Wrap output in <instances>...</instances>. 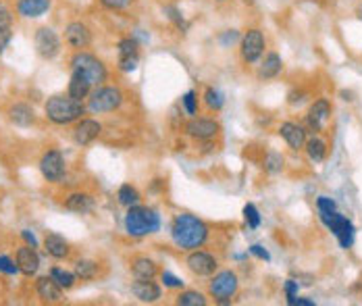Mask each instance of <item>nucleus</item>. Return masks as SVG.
I'll use <instances>...</instances> for the list:
<instances>
[{
  "label": "nucleus",
  "instance_id": "13",
  "mask_svg": "<svg viewBox=\"0 0 362 306\" xmlns=\"http://www.w3.org/2000/svg\"><path fill=\"white\" fill-rule=\"evenodd\" d=\"M38 167H40V173H42V177H44L46 181H50V183L61 181V179H63V175H65V171H67L65 157H63V152H61V150H56V148L46 150L44 154H42V159H40V163H38Z\"/></svg>",
  "mask_w": 362,
  "mask_h": 306
},
{
  "label": "nucleus",
  "instance_id": "11",
  "mask_svg": "<svg viewBox=\"0 0 362 306\" xmlns=\"http://www.w3.org/2000/svg\"><path fill=\"white\" fill-rule=\"evenodd\" d=\"M63 40L65 44L75 52V50H88L94 42V32L92 27L82 21V19H75V21H69L65 25V34H63Z\"/></svg>",
  "mask_w": 362,
  "mask_h": 306
},
{
  "label": "nucleus",
  "instance_id": "4",
  "mask_svg": "<svg viewBox=\"0 0 362 306\" xmlns=\"http://www.w3.org/2000/svg\"><path fill=\"white\" fill-rule=\"evenodd\" d=\"M69 67H71V71L82 73L94 87L102 86L104 82H108L106 63L90 50H75L71 54V59H69Z\"/></svg>",
  "mask_w": 362,
  "mask_h": 306
},
{
  "label": "nucleus",
  "instance_id": "31",
  "mask_svg": "<svg viewBox=\"0 0 362 306\" xmlns=\"http://www.w3.org/2000/svg\"><path fill=\"white\" fill-rule=\"evenodd\" d=\"M163 13H165V17L180 30L181 34H187V30H189V21L183 17V13H181L180 6H175V4H167V6H163Z\"/></svg>",
  "mask_w": 362,
  "mask_h": 306
},
{
  "label": "nucleus",
  "instance_id": "18",
  "mask_svg": "<svg viewBox=\"0 0 362 306\" xmlns=\"http://www.w3.org/2000/svg\"><path fill=\"white\" fill-rule=\"evenodd\" d=\"M36 294L46 305H58L65 300V290L50 275H44L36 281Z\"/></svg>",
  "mask_w": 362,
  "mask_h": 306
},
{
  "label": "nucleus",
  "instance_id": "9",
  "mask_svg": "<svg viewBox=\"0 0 362 306\" xmlns=\"http://www.w3.org/2000/svg\"><path fill=\"white\" fill-rule=\"evenodd\" d=\"M34 48H36V54L44 61H54L61 50H63V38L56 34L54 27H48L42 25L36 30L34 34Z\"/></svg>",
  "mask_w": 362,
  "mask_h": 306
},
{
  "label": "nucleus",
  "instance_id": "45",
  "mask_svg": "<svg viewBox=\"0 0 362 306\" xmlns=\"http://www.w3.org/2000/svg\"><path fill=\"white\" fill-rule=\"evenodd\" d=\"M306 100V92L304 90H292L289 94H287V104H292V106H298V104H302Z\"/></svg>",
  "mask_w": 362,
  "mask_h": 306
},
{
  "label": "nucleus",
  "instance_id": "46",
  "mask_svg": "<svg viewBox=\"0 0 362 306\" xmlns=\"http://www.w3.org/2000/svg\"><path fill=\"white\" fill-rule=\"evenodd\" d=\"M283 290H285V302H289L292 298H296L298 296V290H300V286H298V281H294V279H287L285 281V286H283Z\"/></svg>",
  "mask_w": 362,
  "mask_h": 306
},
{
  "label": "nucleus",
  "instance_id": "5",
  "mask_svg": "<svg viewBox=\"0 0 362 306\" xmlns=\"http://www.w3.org/2000/svg\"><path fill=\"white\" fill-rule=\"evenodd\" d=\"M123 102H125L123 87L115 86V84H102V86L92 87L86 109L94 115H104V113L119 111Z\"/></svg>",
  "mask_w": 362,
  "mask_h": 306
},
{
  "label": "nucleus",
  "instance_id": "1",
  "mask_svg": "<svg viewBox=\"0 0 362 306\" xmlns=\"http://www.w3.org/2000/svg\"><path fill=\"white\" fill-rule=\"evenodd\" d=\"M208 238H211V227L196 215L180 213L171 221V240L183 252L202 248L208 242Z\"/></svg>",
  "mask_w": 362,
  "mask_h": 306
},
{
  "label": "nucleus",
  "instance_id": "2",
  "mask_svg": "<svg viewBox=\"0 0 362 306\" xmlns=\"http://www.w3.org/2000/svg\"><path fill=\"white\" fill-rule=\"evenodd\" d=\"M86 104L71 98L69 94H54L46 100L44 115L54 126H71L77 123L86 115Z\"/></svg>",
  "mask_w": 362,
  "mask_h": 306
},
{
  "label": "nucleus",
  "instance_id": "10",
  "mask_svg": "<svg viewBox=\"0 0 362 306\" xmlns=\"http://www.w3.org/2000/svg\"><path fill=\"white\" fill-rule=\"evenodd\" d=\"M183 133L196 142H213L221 133V123L211 117H189L183 126Z\"/></svg>",
  "mask_w": 362,
  "mask_h": 306
},
{
  "label": "nucleus",
  "instance_id": "17",
  "mask_svg": "<svg viewBox=\"0 0 362 306\" xmlns=\"http://www.w3.org/2000/svg\"><path fill=\"white\" fill-rule=\"evenodd\" d=\"M279 135L285 140V144L292 148V150H304V144H306V128L302 123H294V121H283L279 126Z\"/></svg>",
  "mask_w": 362,
  "mask_h": 306
},
{
  "label": "nucleus",
  "instance_id": "21",
  "mask_svg": "<svg viewBox=\"0 0 362 306\" xmlns=\"http://www.w3.org/2000/svg\"><path fill=\"white\" fill-rule=\"evenodd\" d=\"M6 117L17 128H32L36 123V111L27 102H13L6 111Z\"/></svg>",
  "mask_w": 362,
  "mask_h": 306
},
{
  "label": "nucleus",
  "instance_id": "47",
  "mask_svg": "<svg viewBox=\"0 0 362 306\" xmlns=\"http://www.w3.org/2000/svg\"><path fill=\"white\" fill-rule=\"evenodd\" d=\"M11 42H13V27L0 30V56L4 54V50L8 48V44Z\"/></svg>",
  "mask_w": 362,
  "mask_h": 306
},
{
  "label": "nucleus",
  "instance_id": "26",
  "mask_svg": "<svg viewBox=\"0 0 362 306\" xmlns=\"http://www.w3.org/2000/svg\"><path fill=\"white\" fill-rule=\"evenodd\" d=\"M92 87L94 86H92L90 82H88L82 73L71 71V80H69V86H67V94H69L71 98H75V100H80V102L88 100Z\"/></svg>",
  "mask_w": 362,
  "mask_h": 306
},
{
  "label": "nucleus",
  "instance_id": "39",
  "mask_svg": "<svg viewBox=\"0 0 362 306\" xmlns=\"http://www.w3.org/2000/svg\"><path fill=\"white\" fill-rule=\"evenodd\" d=\"M161 283L169 290H183V281L171 271H161Z\"/></svg>",
  "mask_w": 362,
  "mask_h": 306
},
{
  "label": "nucleus",
  "instance_id": "22",
  "mask_svg": "<svg viewBox=\"0 0 362 306\" xmlns=\"http://www.w3.org/2000/svg\"><path fill=\"white\" fill-rule=\"evenodd\" d=\"M52 8V0H15V13L21 19H40Z\"/></svg>",
  "mask_w": 362,
  "mask_h": 306
},
{
  "label": "nucleus",
  "instance_id": "38",
  "mask_svg": "<svg viewBox=\"0 0 362 306\" xmlns=\"http://www.w3.org/2000/svg\"><path fill=\"white\" fill-rule=\"evenodd\" d=\"M139 67V56H117V69L121 73H134Z\"/></svg>",
  "mask_w": 362,
  "mask_h": 306
},
{
  "label": "nucleus",
  "instance_id": "25",
  "mask_svg": "<svg viewBox=\"0 0 362 306\" xmlns=\"http://www.w3.org/2000/svg\"><path fill=\"white\" fill-rule=\"evenodd\" d=\"M65 209L67 211H71V213H82V215H86V213H90L92 209H94V196L88 194V192H73V194H69L67 198H65Z\"/></svg>",
  "mask_w": 362,
  "mask_h": 306
},
{
  "label": "nucleus",
  "instance_id": "3",
  "mask_svg": "<svg viewBox=\"0 0 362 306\" xmlns=\"http://www.w3.org/2000/svg\"><path fill=\"white\" fill-rule=\"evenodd\" d=\"M123 225H125V233L130 238H148L161 229V215L152 207L136 204V207L127 209Z\"/></svg>",
  "mask_w": 362,
  "mask_h": 306
},
{
  "label": "nucleus",
  "instance_id": "41",
  "mask_svg": "<svg viewBox=\"0 0 362 306\" xmlns=\"http://www.w3.org/2000/svg\"><path fill=\"white\" fill-rule=\"evenodd\" d=\"M100 2V6L102 8H106V11H125V8H130L132 4H134V0H98Z\"/></svg>",
  "mask_w": 362,
  "mask_h": 306
},
{
  "label": "nucleus",
  "instance_id": "49",
  "mask_svg": "<svg viewBox=\"0 0 362 306\" xmlns=\"http://www.w3.org/2000/svg\"><path fill=\"white\" fill-rule=\"evenodd\" d=\"M354 13H356V17H358V19L362 21V4H358V6H356V11H354Z\"/></svg>",
  "mask_w": 362,
  "mask_h": 306
},
{
  "label": "nucleus",
  "instance_id": "15",
  "mask_svg": "<svg viewBox=\"0 0 362 306\" xmlns=\"http://www.w3.org/2000/svg\"><path fill=\"white\" fill-rule=\"evenodd\" d=\"M100 133H102V123L96 119H88V117H82L71 131L73 142L77 146H90L92 142H96L100 137Z\"/></svg>",
  "mask_w": 362,
  "mask_h": 306
},
{
  "label": "nucleus",
  "instance_id": "44",
  "mask_svg": "<svg viewBox=\"0 0 362 306\" xmlns=\"http://www.w3.org/2000/svg\"><path fill=\"white\" fill-rule=\"evenodd\" d=\"M248 250H250V255H252V257H256V259H261V261H265V262L271 261V255H269V250H267V248H263L261 244H252Z\"/></svg>",
  "mask_w": 362,
  "mask_h": 306
},
{
  "label": "nucleus",
  "instance_id": "28",
  "mask_svg": "<svg viewBox=\"0 0 362 306\" xmlns=\"http://www.w3.org/2000/svg\"><path fill=\"white\" fill-rule=\"evenodd\" d=\"M117 202L123 207V209H132L136 204H142V194L136 185L132 183H123L119 190H117Z\"/></svg>",
  "mask_w": 362,
  "mask_h": 306
},
{
  "label": "nucleus",
  "instance_id": "34",
  "mask_svg": "<svg viewBox=\"0 0 362 306\" xmlns=\"http://www.w3.org/2000/svg\"><path fill=\"white\" fill-rule=\"evenodd\" d=\"M181 109L185 111L187 117H196L200 111V102H198V92L196 90H187L181 96Z\"/></svg>",
  "mask_w": 362,
  "mask_h": 306
},
{
  "label": "nucleus",
  "instance_id": "19",
  "mask_svg": "<svg viewBox=\"0 0 362 306\" xmlns=\"http://www.w3.org/2000/svg\"><path fill=\"white\" fill-rule=\"evenodd\" d=\"M15 261L19 267V273H23L25 277H34L40 269V255L34 246H21L15 252Z\"/></svg>",
  "mask_w": 362,
  "mask_h": 306
},
{
  "label": "nucleus",
  "instance_id": "40",
  "mask_svg": "<svg viewBox=\"0 0 362 306\" xmlns=\"http://www.w3.org/2000/svg\"><path fill=\"white\" fill-rule=\"evenodd\" d=\"M239 38H242V34L237 30H225L219 34V44H221V48H231V46L239 44Z\"/></svg>",
  "mask_w": 362,
  "mask_h": 306
},
{
  "label": "nucleus",
  "instance_id": "32",
  "mask_svg": "<svg viewBox=\"0 0 362 306\" xmlns=\"http://www.w3.org/2000/svg\"><path fill=\"white\" fill-rule=\"evenodd\" d=\"M98 262L96 261H90V259H80V261L75 262V275H77V279H82V281H92V279H96V275H98Z\"/></svg>",
  "mask_w": 362,
  "mask_h": 306
},
{
  "label": "nucleus",
  "instance_id": "7",
  "mask_svg": "<svg viewBox=\"0 0 362 306\" xmlns=\"http://www.w3.org/2000/svg\"><path fill=\"white\" fill-rule=\"evenodd\" d=\"M239 59L246 65H258V61L267 52V36L261 27H248L239 38Z\"/></svg>",
  "mask_w": 362,
  "mask_h": 306
},
{
  "label": "nucleus",
  "instance_id": "14",
  "mask_svg": "<svg viewBox=\"0 0 362 306\" xmlns=\"http://www.w3.org/2000/svg\"><path fill=\"white\" fill-rule=\"evenodd\" d=\"M331 102L329 98H317L308 111H306V130L311 131L313 135H317L320 131L325 130V126L329 123L331 119Z\"/></svg>",
  "mask_w": 362,
  "mask_h": 306
},
{
  "label": "nucleus",
  "instance_id": "12",
  "mask_svg": "<svg viewBox=\"0 0 362 306\" xmlns=\"http://www.w3.org/2000/svg\"><path fill=\"white\" fill-rule=\"evenodd\" d=\"M185 267L196 277H211L219 269V259L215 255L206 252V250L196 248V250H189V255L185 259Z\"/></svg>",
  "mask_w": 362,
  "mask_h": 306
},
{
  "label": "nucleus",
  "instance_id": "24",
  "mask_svg": "<svg viewBox=\"0 0 362 306\" xmlns=\"http://www.w3.org/2000/svg\"><path fill=\"white\" fill-rule=\"evenodd\" d=\"M130 271H132L134 279H154L156 275H161L158 262L150 257H136L130 264Z\"/></svg>",
  "mask_w": 362,
  "mask_h": 306
},
{
  "label": "nucleus",
  "instance_id": "29",
  "mask_svg": "<svg viewBox=\"0 0 362 306\" xmlns=\"http://www.w3.org/2000/svg\"><path fill=\"white\" fill-rule=\"evenodd\" d=\"M202 100H204V104H206V109H208L211 113H219V111L225 106V94L215 86H208L204 90Z\"/></svg>",
  "mask_w": 362,
  "mask_h": 306
},
{
  "label": "nucleus",
  "instance_id": "37",
  "mask_svg": "<svg viewBox=\"0 0 362 306\" xmlns=\"http://www.w3.org/2000/svg\"><path fill=\"white\" fill-rule=\"evenodd\" d=\"M13 21H15V8H11L6 0H0V30L13 27Z\"/></svg>",
  "mask_w": 362,
  "mask_h": 306
},
{
  "label": "nucleus",
  "instance_id": "27",
  "mask_svg": "<svg viewBox=\"0 0 362 306\" xmlns=\"http://www.w3.org/2000/svg\"><path fill=\"white\" fill-rule=\"evenodd\" d=\"M304 150H306V157H308L313 163H317L318 165V163L325 161V157H327V152H329V146H327V142L317 133V135H313V137L306 140Z\"/></svg>",
  "mask_w": 362,
  "mask_h": 306
},
{
  "label": "nucleus",
  "instance_id": "36",
  "mask_svg": "<svg viewBox=\"0 0 362 306\" xmlns=\"http://www.w3.org/2000/svg\"><path fill=\"white\" fill-rule=\"evenodd\" d=\"M244 221H246V225L250 227V229H258L261 227V211L256 209V204H252V202H248L246 207H244Z\"/></svg>",
  "mask_w": 362,
  "mask_h": 306
},
{
  "label": "nucleus",
  "instance_id": "48",
  "mask_svg": "<svg viewBox=\"0 0 362 306\" xmlns=\"http://www.w3.org/2000/svg\"><path fill=\"white\" fill-rule=\"evenodd\" d=\"M21 238H23V242H25L27 246H34V248H38V240H36L34 231H30V229H23V231H21Z\"/></svg>",
  "mask_w": 362,
  "mask_h": 306
},
{
  "label": "nucleus",
  "instance_id": "42",
  "mask_svg": "<svg viewBox=\"0 0 362 306\" xmlns=\"http://www.w3.org/2000/svg\"><path fill=\"white\" fill-rule=\"evenodd\" d=\"M0 273H4V275H17L19 273L17 261H13L6 255H0Z\"/></svg>",
  "mask_w": 362,
  "mask_h": 306
},
{
  "label": "nucleus",
  "instance_id": "23",
  "mask_svg": "<svg viewBox=\"0 0 362 306\" xmlns=\"http://www.w3.org/2000/svg\"><path fill=\"white\" fill-rule=\"evenodd\" d=\"M44 250L48 257H52L56 261H63V259H67L71 255L69 242L61 233H54V231H50V233L44 235Z\"/></svg>",
  "mask_w": 362,
  "mask_h": 306
},
{
  "label": "nucleus",
  "instance_id": "43",
  "mask_svg": "<svg viewBox=\"0 0 362 306\" xmlns=\"http://www.w3.org/2000/svg\"><path fill=\"white\" fill-rule=\"evenodd\" d=\"M317 209L318 213H333V211H337V204H335V200L329 198V196H318Z\"/></svg>",
  "mask_w": 362,
  "mask_h": 306
},
{
  "label": "nucleus",
  "instance_id": "50",
  "mask_svg": "<svg viewBox=\"0 0 362 306\" xmlns=\"http://www.w3.org/2000/svg\"><path fill=\"white\" fill-rule=\"evenodd\" d=\"M215 2H227V0H215Z\"/></svg>",
  "mask_w": 362,
  "mask_h": 306
},
{
  "label": "nucleus",
  "instance_id": "30",
  "mask_svg": "<svg viewBox=\"0 0 362 306\" xmlns=\"http://www.w3.org/2000/svg\"><path fill=\"white\" fill-rule=\"evenodd\" d=\"M48 275H50L63 290H71V288H75V283H77L75 271H69V269H63V267H52Z\"/></svg>",
  "mask_w": 362,
  "mask_h": 306
},
{
  "label": "nucleus",
  "instance_id": "16",
  "mask_svg": "<svg viewBox=\"0 0 362 306\" xmlns=\"http://www.w3.org/2000/svg\"><path fill=\"white\" fill-rule=\"evenodd\" d=\"M130 290L144 305H152V302H158L163 298V288L154 279H134Z\"/></svg>",
  "mask_w": 362,
  "mask_h": 306
},
{
  "label": "nucleus",
  "instance_id": "6",
  "mask_svg": "<svg viewBox=\"0 0 362 306\" xmlns=\"http://www.w3.org/2000/svg\"><path fill=\"white\" fill-rule=\"evenodd\" d=\"M237 290H239V277L235 271L223 269V271H217L215 275H211L208 296L217 305H229L237 296Z\"/></svg>",
  "mask_w": 362,
  "mask_h": 306
},
{
  "label": "nucleus",
  "instance_id": "8",
  "mask_svg": "<svg viewBox=\"0 0 362 306\" xmlns=\"http://www.w3.org/2000/svg\"><path fill=\"white\" fill-rule=\"evenodd\" d=\"M318 219L323 221V225L337 238L339 246L344 250H350L352 244H354V235H356V229L352 225V221L344 215H339L337 211L333 213H318Z\"/></svg>",
  "mask_w": 362,
  "mask_h": 306
},
{
  "label": "nucleus",
  "instance_id": "33",
  "mask_svg": "<svg viewBox=\"0 0 362 306\" xmlns=\"http://www.w3.org/2000/svg\"><path fill=\"white\" fill-rule=\"evenodd\" d=\"M175 305L180 306H206L208 300L202 292H196V290H181L175 298Z\"/></svg>",
  "mask_w": 362,
  "mask_h": 306
},
{
  "label": "nucleus",
  "instance_id": "35",
  "mask_svg": "<svg viewBox=\"0 0 362 306\" xmlns=\"http://www.w3.org/2000/svg\"><path fill=\"white\" fill-rule=\"evenodd\" d=\"M283 163H285L283 154H279V152H275V150H269V152H267V157H265L263 167H265V171H267L269 175H277V173H281Z\"/></svg>",
  "mask_w": 362,
  "mask_h": 306
},
{
  "label": "nucleus",
  "instance_id": "20",
  "mask_svg": "<svg viewBox=\"0 0 362 306\" xmlns=\"http://www.w3.org/2000/svg\"><path fill=\"white\" fill-rule=\"evenodd\" d=\"M281 71H283V59H281V54L275 52V50H269V52H265V56L258 61L256 78H258L261 82H269V80H275Z\"/></svg>",
  "mask_w": 362,
  "mask_h": 306
}]
</instances>
